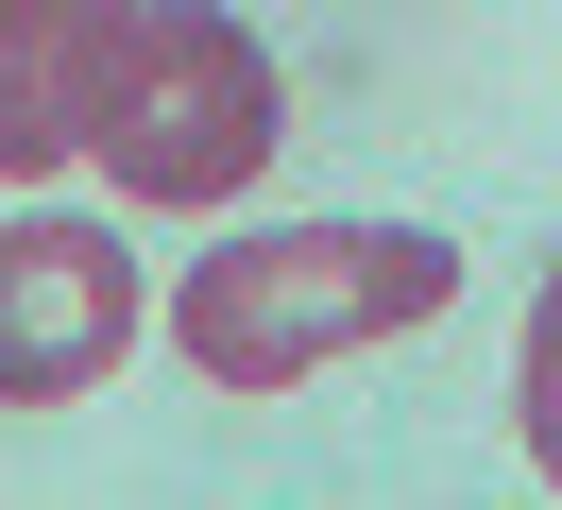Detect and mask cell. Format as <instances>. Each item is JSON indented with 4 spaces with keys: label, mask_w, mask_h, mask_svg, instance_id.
Instances as JSON below:
<instances>
[{
    "label": "cell",
    "mask_w": 562,
    "mask_h": 510,
    "mask_svg": "<svg viewBox=\"0 0 562 510\" xmlns=\"http://www.w3.org/2000/svg\"><path fill=\"white\" fill-rule=\"evenodd\" d=\"M443 290H460L443 222H273V238H205L171 272V340L205 392H307V374L443 324Z\"/></svg>",
    "instance_id": "cell-1"
},
{
    "label": "cell",
    "mask_w": 562,
    "mask_h": 510,
    "mask_svg": "<svg viewBox=\"0 0 562 510\" xmlns=\"http://www.w3.org/2000/svg\"><path fill=\"white\" fill-rule=\"evenodd\" d=\"M273 136H290V86H273V52H256L222 0H120V68H103V120H86L103 188L239 204L256 170H273Z\"/></svg>",
    "instance_id": "cell-2"
},
{
    "label": "cell",
    "mask_w": 562,
    "mask_h": 510,
    "mask_svg": "<svg viewBox=\"0 0 562 510\" xmlns=\"http://www.w3.org/2000/svg\"><path fill=\"white\" fill-rule=\"evenodd\" d=\"M120 358H137V256H120V222H69V204L0 222V408H69Z\"/></svg>",
    "instance_id": "cell-3"
},
{
    "label": "cell",
    "mask_w": 562,
    "mask_h": 510,
    "mask_svg": "<svg viewBox=\"0 0 562 510\" xmlns=\"http://www.w3.org/2000/svg\"><path fill=\"white\" fill-rule=\"evenodd\" d=\"M120 0H0V188H52L103 120Z\"/></svg>",
    "instance_id": "cell-4"
},
{
    "label": "cell",
    "mask_w": 562,
    "mask_h": 510,
    "mask_svg": "<svg viewBox=\"0 0 562 510\" xmlns=\"http://www.w3.org/2000/svg\"><path fill=\"white\" fill-rule=\"evenodd\" d=\"M512 426H528V476L562 494V272L528 290V340H512Z\"/></svg>",
    "instance_id": "cell-5"
}]
</instances>
